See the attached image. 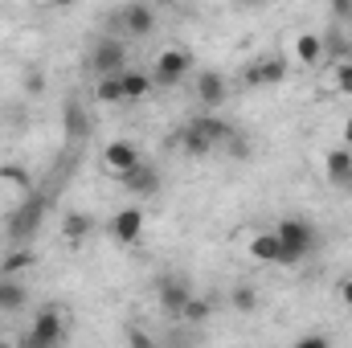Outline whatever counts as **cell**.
<instances>
[{"label":"cell","mask_w":352,"mask_h":348,"mask_svg":"<svg viewBox=\"0 0 352 348\" xmlns=\"http://www.w3.org/2000/svg\"><path fill=\"white\" fill-rule=\"evenodd\" d=\"M45 209H50V197L45 193H25V201L8 213V221H4V234H8V242L12 246H25V242H33V234L41 230V217H45Z\"/></svg>","instance_id":"cell-1"},{"label":"cell","mask_w":352,"mask_h":348,"mask_svg":"<svg viewBox=\"0 0 352 348\" xmlns=\"http://www.w3.org/2000/svg\"><path fill=\"white\" fill-rule=\"evenodd\" d=\"M274 234L295 250V259H311L320 246H324V234H320V226H316V217H307V213H287V217H278V226H274Z\"/></svg>","instance_id":"cell-2"},{"label":"cell","mask_w":352,"mask_h":348,"mask_svg":"<svg viewBox=\"0 0 352 348\" xmlns=\"http://www.w3.org/2000/svg\"><path fill=\"white\" fill-rule=\"evenodd\" d=\"M287 74H291L287 54H263V58H254V62L242 70V87L246 90H270V87H283Z\"/></svg>","instance_id":"cell-3"},{"label":"cell","mask_w":352,"mask_h":348,"mask_svg":"<svg viewBox=\"0 0 352 348\" xmlns=\"http://www.w3.org/2000/svg\"><path fill=\"white\" fill-rule=\"evenodd\" d=\"M66 340V316H62V307H41L37 316H33V328L21 336V345L29 348H54Z\"/></svg>","instance_id":"cell-4"},{"label":"cell","mask_w":352,"mask_h":348,"mask_svg":"<svg viewBox=\"0 0 352 348\" xmlns=\"http://www.w3.org/2000/svg\"><path fill=\"white\" fill-rule=\"evenodd\" d=\"M188 299H192V283L184 279V274H160L156 279V303H160V312L168 316V320H180L184 316V307H188Z\"/></svg>","instance_id":"cell-5"},{"label":"cell","mask_w":352,"mask_h":348,"mask_svg":"<svg viewBox=\"0 0 352 348\" xmlns=\"http://www.w3.org/2000/svg\"><path fill=\"white\" fill-rule=\"evenodd\" d=\"M111 21H119V29L127 33V37H152L156 33V4L152 0H127L123 8H115V17Z\"/></svg>","instance_id":"cell-6"},{"label":"cell","mask_w":352,"mask_h":348,"mask_svg":"<svg viewBox=\"0 0 352 348\" xmlns=\"http://www.w3.org/2000/svg\"><path fill=\"white\" fill-rule=\"evenodd\" d=\"M246 250H250V259L254 262H266V266H299L295 250H291L274 230H258V234L246 242Z\"/></svg>","instance_id":"cell-7"},{"label":"cell","mask_w":352,"mask_h":348,"mask_svg":"<svg viewBox=\"0 0 352 348\" xmlns=\"http://www.w3.org/2000/svg\"><path fill=\"white\" fill-rule=\"evenodd\" d=\"M188 70H192V50L173 45V50H164V54L156 58L152 78H156V87H180V83L188 78Z\"/></svg>","instance_id":"cell-8"},{"label":"cell","mask_w":352,"mask_h":348,"mask_svg":"<svg viewBox=\"0 0 352 348\" xmlns=\"http://www.w3.org/2000/svg\"><path fill=\"white\" fill-rule=\"evenodd\" d=\"M90 70L102 78V74H123L127 70V45L119 37H98L90 45Z\"/></svg>","instance_id":"cell-9"},{"label":"cell","mask_w":352,"mask_h":348,"mask_svg":"<svg viewBox=\"0 0 352 348\" xmlns=\"http://www.w3.org/2000/svg\"><path fill=\"white\" fill-rule=\"evenodd\" d=\"M119 184H123L127 193H135V197H156L160 184H164V176H160V168H156L152 160H140V164H131L127 173H119Z\"/></svg>","instance_id":"cell-10"},{"label":"cell","mask_w":352,"mask_h":348,"mask_svg":"<svg viewBox=\"0 0 352 348\" xmlns=\"http://www.w3.org/2000/svg\"><path fill=\"white\" fill-rule=\"evenodd\" d=\"M111 238L119 246H135L144 238V209L140 205H123L115 217H111Z\"/></svg>","instance_id":"cell-11"},{"label":"cell","mask_w":352,"mask_h":348,"mask_svg":"<svg viewBox=\"0 0 352 348\" xmlns=\"http://www.w3.org/2000/svg\"><path fill=\"white\" fill-rule=\"evenodd\" d=\"M230 98V83L221 70H201L197 74V102L205 111H221V102Z\"/></svg>","instance_id":"cell-12"},{"label":"cell","mask_w":352,"mask_h":348,"mask_svg":"<svg viewBox=\"0 0 352 348\" xmlns=\"http://www.w3.org/2000/svg\"><path fill=\"white\" fill-rule=\"evenodd\" d=\"M144 160V152H140V144L135 140H111L107 148H102V168L107 173H127L131 164H140Z\"/></svg>","instance_id":"cell-13"},{"label":"cell","mask_w":352,"mask_h":348,"mask_svg":"<svg viewBox=\"0 0 352 348\" xmlns=\"http://www.w3.org/2000/svg\"><path fill=\"white\" fill-rule=\"evenodd\" d=\"M324 176H328V184L352 193V148L349 144H340V148H332L324 156Z\"/></svg>","instance_id":"cell-14"},{"label":"cell","mask_w":352,"mask_h":348,"mask_svg":"<svg viewBox=\"0 0 352 348\" xmlns=\"http://www.w3.org/2000/svg\"><path fill=\"white\" fill-rule=\"evenodd\" d=\"M25 307H29V287H25V279L0 270V312H4V316H16V312H25Z\"/></svg>","instance_id":"cell-15"},{"label":"cell","mask_w":352,"mask_h":348,"mask_svg":"<svg viewBox=\"0 0 352 348\" xmlns=\"http://www.w3.org/2000/svg\"><path fill=\"white\" fill-rule=\"evenodd\" d=\"M176 144H180V152H184L188 160H205V156H213V152H217V148L209 144V135L201 131V123H197V119H188V123L180 127Z\"/></svg>","instance_id":"cell-16"},{"label":"cell","mask_w":352,"mask_h":348,"mask_svg":"<svg viewBox=\"0 0 352 348\" xmlns=\"http://www.w3.org/2000/svg\"><path fill=\"white\" fill-rule=\"evenodd\" d=\"M90 230H94L90 213H78V209H74V213H66V217H62V242H66L70 250H78V246L87 242Z\"/></svg>","instance_id":"cell-17"},{"label":"cell","mask_w":352,"mask_h":348,"mask_svg":"<svg viewBox=\"0 0 352 348\" xmlns=\"http://www.w3.org/2000/svg\"><path fill=\"white\" fill-rule=\"evenodd\" d=\"M295 62L299 66H320L324 62V37L320 33H299L295 37Z\"/></svg>","instance_id":"cell-18"},{"label":"cell","mask_w":352,"mask_h":348,"mask_svg":"<svg viewBox=\"0 0 352 348\" xmlns=\"http://www.w3.org/2000/svg\"><path fill=\"white\" fill-rule=\"evenodd\" d=\"M152 87H156V78H152L148 70H123V98H127V102L144 98Z\"/></svg>","instance_id":"cell-19"},{"label":"cell","mask_w":352,"mask_h":348,"mask_svg":"<svg viewBox=\"0 0 352 348\" xmlns=\"http://www.w3.org/2000/svg\"><path fill=\"white\" fill-rule=\"evenodd\" d=\"M66 135H70V144H74V140H87V135H90V119H87V111H82V107H78L74 98L66 102Z\"/></svg>","instance_id":"cell-20"},{"label":"cell","mask_w":352,"mask_h":348,"mask_svg":"<svg viewBox=\"0 0 352 348\" xmlns=\"http://www.w3.org/2000/svg\"><path fill=\"white\" fill-rule=\"evenodd\" d=\"M94 98L98 102H127L123 98V74H102L98 87H94Z\"/></svg>","instance_id":"cell-21"},{"label":"cell","mask_w":352,"mask_h":348,"mask_svg":"<svg viewBox=\"0 0 352 348\" xmlns=\"http://www.w3.org/2000/svg\"><path fill=\"white\" fill-rule=\"evenodd\" d=\"M230 303H234V312L250 316V312H258V291H254L250 283H238V287H234V295H230Z\"/></svg>","instance_id":"cell-22"},{"label":"cell","mask_w":352,"mask_h":348,"mask_svg":"<svg viewBox=\"0 0 352 348\" xmlns=\"http://www.w3.org/2000/svg\"><path fill=\"white\" fill-rule=\"evenodd\" d=\"M209 316H213V303H209V299H201V295H192V299H188V307H184V316H180V320H188V324H205V320H209Z\"/></svg>","instance_id":"cell-23"},{"label":"cell","mask_w":352,"mask_h":348,"mask_svg":"<svg viewBox=\"0 0 352 348\" xmlns=\"http://www.w3.org/2000/svg\"><path fill=\"white\" fill-rule=\"evenodd\" d=\"M29 266H33V254L29 250H12V254H4V262H0L4 274H25Z\"/></svg>","instance_id":"cell-24"},{"label":"cell","mask_w":352,"mask_h":348,"mask_svg":"<svg viewBox=\"0 0 352 348\" xmlns=\"http://www.w3.org/2000/svg\"><path fill=\"white\" fill-rule=\"evenodd\" d=\"M332 83L340 94H352V58H340L336 66H332Z\"/></svg>","instance_id":"cell-25"},{"label":"cell","mask_w":352,"mask_h":348,"mask_svg":"<svg viewBox=\"0 0 352 348\" xmlns=\"http://www.w3.org/2000/svg\"><path fill=\"white\" fill-rule=\"evenodd\" d=\"M221 152H230L234 160H246V156H250V140H246L242 131H234V135H230V144H226Z\"/></svg>","instance_id":"cell-26"},{"label":"cell","mask_w":352,"mask_h":348,"mask_svg":"<svg viewBox=\"0 0 352 348\" xmlns=\"http://www.w3.org/2000/svg\"><path fill=\"white\" fill-rule=\"evenodd\" d=\"M328 12H332V21L352 29V0H328Z\"/></svg>","instance_id":"cell-27"},{"label":"cell","mask_w":352,"mask_h":348,"mask_svg":"<svg viewBox=\"0 0 352 348\" xmlns=\"http://www.w3.org/2000/svg\"><path fill=\"white\" fill-rule=\"evenodd\" d=\"M0 180H12V184H16V188H25V193L33 188V184H29V173H25V168H12V164H4V168H0Z\"/></svg>","instance_id":"cell-28"},{"label":"cell","mask_w":352,"mask_h":348,"mask_svg":"<svg viewBox=\"0 0 352 348\" xmlns=\"http://www.w3.org/2000/svg\"><path fill=\"white\" fill-rule=\"evenodd\" d=\"M336 299H340L344 307H352V274H344V279L336 283Z\"/></svg>","instance_id":"cell-29"},{"label":"cell","mask_w":352,"mask_h":348,"mask_svg":"<svg viewBox=\"0 0 352 348\" xmlns=\"http://www.w3.org/2000/svg\"><path fill=\"white\" fill-rule=\"evenodd\" d=\"M295 345H299V348H324V345H332V340H328V336H320V332H311V336H299Z\"/></svg>","instance_id":"cell-30"},{"label":"cell","mask_w":352,"mask_h":348,"mask_svg":"<svg viewBox=\"0 0 352 348\" xmlns=\"http://www.w3.org/2000/svg\"><path fill=\"white\" fill-rule=\"evenodd\" d=\"M127 340H131V345H152V336H148V332H135V328H131V332H127Z\"/></svg>","instance_id":"cell-31"},{"label":"cell","mask_w":352,"mask_h":348,"mask_svg":"<svg viewBox=\"0 0 352 348\" xmlns=\"http://www.w3.org/2000/svg\"><path fill=\"white\" fill-rule=\"evenodd\" d=\"M234 4H238V8H246V12H250V8H263L266 0H234Z\"/></svg>","instance_id":"cell-32"},{"label":"cell","mask_w":352,"mask_h":348,"mask_svg":"<svg viewBox=\"0 0 352 348\" xmlns=\"http://www.w3.org/2000/svg\"><path fill=\"white\" fill-rule=\"evenodd\" d=\"M344 144H349V148H352V119H349V123H344Z\"/></svg>","instance_id":"cell-33"},{"label":"cell","mask_w":352,"mask_h":348,"mask_svg":"<svg viewBox=\"0 0 352 348\" xmlns=\"http://www.w3.org/2000/svg\"><path fill=\"white\" fill-rule=\"evenodd\" d=\"M54 4H58V8H70V4H78V0H54Z\"/></svg>","instance_id":"cell-34"},{"label":"cell","mask_w":352,"mask_h":348,"mask_svg":"<svg viewBox=\"0 0 352 348\" xmlns=\"http://www.w3.org/2000/svg\"><path fill=\"white\" fill-rule=\"evenodd\" d=\"M152 4H176V0H152Z\"/></svg>","instance_id":"cell-35"}]
</instances>
